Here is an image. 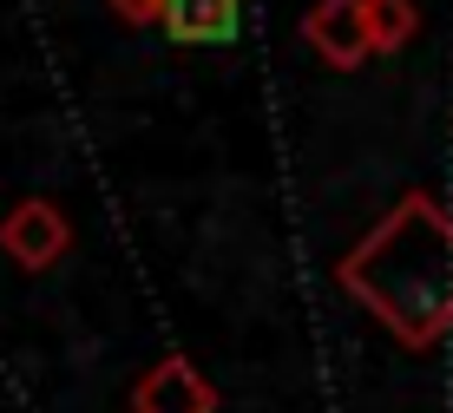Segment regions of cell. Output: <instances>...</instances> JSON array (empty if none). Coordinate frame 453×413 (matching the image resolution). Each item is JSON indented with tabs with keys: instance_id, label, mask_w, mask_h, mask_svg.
Masks as SVG:
<instances>
[{
	"instance_id": "obj_1",
	"label": "cell",
	"mask_w": 453,
	"mask_h": 413,
	"mask_svg": "<svg viewBox=\"0 0 453 413\" xmlns=\"http://www.w3.org/2000/svg\"><path fill=\"white\" fill-rule=\"evenodd\" d=\"M335 282L395 341L434 348L453 328V217L427 190H401L395 210L335 263Z\"/></svg>"
},
{
	"instance_id": "obj_2",
	"label": "cell",
	"mask_w": 453,
	"mask_h": 413,
	"mask_svg": "<svg viewBox=\"0 0 453 413\" xmlns=\"http://www.w3.org/2000/svg\"><path fill=\"white\" fill-rule=\"evenodd\" d=\"M309 46H316L329 66H362V59L374 53V34H368V0H316L303 20Z\"/></svg>"
},
{
	"instance_id": "obj_4",
	"label": "cell",
	"mask_w": 453,
	"mask_h": 413,
	"mask_svg": "<svg viewBox=\"0 0 453 413\" xmlns=\"http://www.w3.org/2000/svg\"><path fill=\"white\" fill-rule=\"evenodd\" d=\"M132 407L138 413H217V394L191 361H158V368L132 387Z\"/></svg>"
},
{
	"instance_id": "obj_3",
	"label": "cell",
	"mask_w": 453,
	"mask_h": 413,
	"mask_svg": "<svg viewBox=\"0 0 453 413\" xmlns=\"http://www.w3.org/2000/svg\"><path fill=\"white\" fill-rule=\"evenodd\" d=\"M0 249H7L13 263H27V269H46L66 249V217H59V203H46V197L13 203V210L0 217Z\"/></svg>"
},
{
	"instance_id": "obj_6",
	"label": "cell",
	"mask_w": 453,
	"mask_h": 413,
	"mask_svg": "<svg viewBox=\"0 0 453 413\" xmlns=\"http://www.w3.org/2000/svg\"><path fill=\"white\" fill-rule=\"evenodd\" d=\"M420 27L414 0H368V34H374V53H395V46H408Z\"/></svg>"
},
{
	"instance_id": "obj_5",
	"label": "cell",
	"mask_w": 453,
	"mask_h": 413,
	"mask_svg": "<svg viewBox=\"0 0 453 413\" xmlns=\"http://www.w3.org/2000/svg\"><path fill=\"white\" fill-rule=\"evenodd\" d=\"M158 27L178 46H224L243 27V0H165Z\"/></svg>"
}]
</instances>
